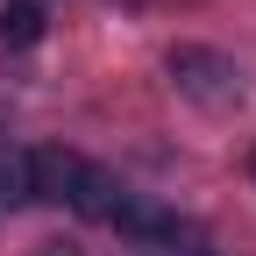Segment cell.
I'll list each match as a JSON object with an SVG mask.
<instances>
[{
	"label": "cell",
	"mask_w": 256,
	"mask_h": 256,
	"mask_svg": "<svg viewBox=\"0 0 256 256\" xmlns=\"http://www.w3.org/2000/svg\"><path fill=\"white\" fill-rule=\"evenodd\" d=\"M249 178H256V156H249Z\"/></svg>",
	"instance_id": "cell-7"
},
{
	"label": "cell",
	"mask_w": 256,
	"mask_h": 256,
	"mask_svg": "<svg viewBox=\"0 0 256 256\" xmlns=\"http://www.w3.org/2000/svg\"><path fill=\"white\" fill-rule=\"evenodd\" d=\"M43 256H78V249L72 242H43Z\"/></svg>",
	"instance_id": "cell-6"
},
{
	"label": "cell",
	"mask_w": 256,
	"mask_h": 256,
	"mask_svg": "<svg viewBox=\"0 0 256 256\" xmlns=\"http://www.w3.org/2000/svg\"><path fill=\"white\" fill-rule=\"evenodd\" d=\"M171 86L185 92L192 107H214V114H228L242 100V72L220 50H206V43H178L171 50Z\"/></svg>",
	"instance_id": "cell-1"
},
{
	"label": "cell",
	"mask_w": 256,
	"mask_h": 256,
	"mask_svg": "<svg viewBox=\"0 0 256 256\" xmlns=\"http://www.w3.org/2000/svg\"><path fill=\"white\" fill-rule=\"evenodd\" d=\"M36 36H43V8H36V0H14L8 14H0V43H8V50H28Z\"/></svg>",
	"instance_id": "cell-5"
},
{
	"label": "cell",
	"mask_w": 256,
	"mask_h": 256,
	"mask_svg": "<svg viewBox=\"0 0 256 256\" xmlns=\"http://www.w3.org/2000/svg\"><path fill=\"white\" fill-rule=\"evenodd\" d=\"M121 235H136V242H178V214H164V206H150V200H128L121 192V206L107 214Z\"/></svg>",
	"instance_id": "cell-3"
},
{
	"label": "cell",
	"mask_w": 256,
	"mask_h": 256,
	"mask_svg": "<svg viewBox=\"0 0 256 256\" xmlns=\"http://www.w3.org/2000/svg\"><path fill=\"white\" fill-rule=\"evenodd\" d=\"M86 164H92V156H78V150H57V142H43V150H28V200H50V206H72V192H78Z\"/></svg>",
	"instance_id": "cell-2"
},
{
	"label": "cell",
	"mask_w": 256,
	"mask_h": 256,
	"mask_svg": "<svg viewBox=\"0 0 256 256\" xmlns=\"http://www.w3.org/2000/svg\"><path fill=\"white\" fill-rule=\"evenodd\" d=\"M114 206H121V185H114V171L86 164V178H78V192H72V214H86V220H107Z\"/></svg>",
	"instance_id": "cell-4"
}]
</instances>
